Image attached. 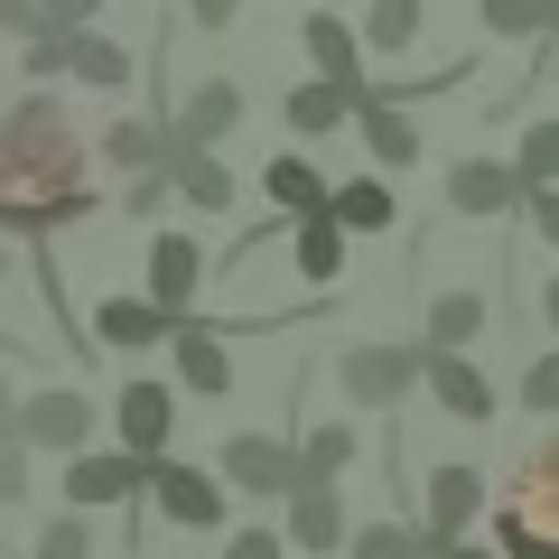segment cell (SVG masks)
<instances>
[{
  "instance_id": "cell-1",
  "label": "cell",
  "mask_w": 559,
  "mask_h": 559,
  "mask_svg": "<svg viewBox=\"0 0 559 559\" xmlns=\"http://www.w3.org/2000/svg\"><path fill=\"white\" fill-rule=\"evenodd\" d=\"M84 140L57 103H20L0 121V234H57L84 215Z\"/></svg>"
},
{
  "instance_id": "cell-2",
  "label": "cell",
  "mask_w": 559,
  "mask_h": 559,
  "mask_svg": "<svg viewBox=\"0 0 559 559\" xmlns=\"http://www.w3.org/2000/svg\"><path fill=\"white\" fill-rule=\"evenodd\" d=\"M495 540H503V559H559V439H540L532 457L513 466V495H503Z\"/></svg>"
},
{
  "instance_id": "cell-3",
  "label": "cell",
  "mask_w": 559,
  "mask_h": 559,
  "mask_svg": "<svg viewBox=\"0 0 559 559\" xmlns=\"http://www.w3.org/2000/svg\"><path fill=\"white\" fill-rule=\"evenodd\" d=\"M84 439H94V401L84 392H38L10 419V448H66V457H84Z\"/></svg>"
},
{
  "instance_id": "cell-4",
  "label": "cell",
  "mask_w": 559,
  "mask_h": 559,
  "mask_svg": "<svg viewBox=\"0 0 559 559\" xmlns=\"http://www.w3.org/2000/svg\"><path fill=\"white\" fill-rule=\"evenodd\" d=\"M150 495H159V513L178 522V532H224V485L197 476V466H150Z\"/></svg>"
},
{
  "instance_id": "cell-5",
  "label": "cell",
  "mask_w": 559,
  "mask_h": 559,
  "mask_svg": "<svg viewBox=\"0 0 559 559\" xmlns=\"http://www.w3.org/2000/svg\"><path fill=\"white\" fill-rule=\"evenodd\" d=\"M224 485H242V495H299V466H289V439H261V429L224 439Z\"/></svg>"
},
{
  "instance_id": "cell-6",
  "label": "cell",
  "mask_w": 559,
  "mask_h": 559,
  "mask_svg": "<svg viewBox=\"0 0 559 559\" xmlns=\"http://www.w3.org/2000/svg\"><path fill=\"white\" fill-rule=\"evenodd\" d=\"M336 373H345V401H364V411H382V401H401V392H411L419 355H411V345H355V355H345Z\"/></svg>"
},
{
  "instance_id": "cell-7",
  "label": "cell",
  "mask_w": 559,
  "mask_h": 559,
  "mask_svg": "<svg viewBox=\"0 0 559 559\" xmlns=\"http://www.w3.org/2000/svg\"><path fill=\"white\" fill-rule=\"evenodd\" d=\"M168 419H178L168 382H121V457L159 466V448H168Z\"/></svg>"
},
{
  "instance_id": "cell-8",
  "label": "cell",
  "mask_w": 559,
  "mask_h": 559,
  "mask_svg": "<svg viewBox=\"0 0 559 559\" xmlns=\"http://www.w3.org/2000/svg\"><path fill=\"white\" fill-rule=\"evenodd\" d=\"M197 280H205V252H197L187 234H159V242H150V308L187 318V299H197Z\"/></svg>"
},
{
  "instance_id": "cell-9",
  "label": "cell",
  "mask_w": 559,
  "mask_h": 559,
  "mask_svg": "<svg viewBox=\"0 0 559 559\" xmlns=\"http://www.w3.org/2000/svg\"><path fill=\"white\" fill-rule=\"evenodd\" d=\"M140 485H150V466L140 457H66V503H131Z\"/></svg>"
},
{
  "instance_id": "cell-10",
  "label": "cell",
  "mask_w": 559,
  "mask_h": 559,
  "mask_svg": "<svg viewBox=\"0 0 559 559\" xmlns=\"http://www.w3.org/2000/svg\"><path fill=\"white\" fill-rule=\"evenodd\" d=\"M476 503H485V485H476V466H439V476H429V550H448V540L466 532V522H476Z\"/></svg>"
},
{
  "instance_id": "cell-11",
  "label": "cell",
  "mask_w": 559,
  "mask_h": 559,
  "mask_svg": "<svg viewBox=\"0 0 559 559\" xmlns=\"http://www.w3.org/2000/svg\"><path fill=\"white\" fill-rule=\"evenodd\" d=\"M419 373H429L439 411H457V419H495V382H485L466 355H419Z\"/></svg>"
},
{
  "instance_id": "cell-12",
  "label": "cell",
  "mask_w": 559,
  "mask_h": 559,
  "mask_svg": "<svg viewBox=\"0 0 559 559\" xmlns=\"http://www.w3.org/2000/svg\"><path fill=\"white\" fill-rule=\"evenodd\" d=\"M299 38H308V57H318V84H336V94H355V84H364V57H355V28H345V20L308 10Z\"/></svg>"
},
{
  "instance_id": "cell-13",
  "label": "cell",
  "mask_w": 559,
  "mask_h": 559,
  "mask_svg": "<svg viewBox=\"0 0 559 559\" xmlns=\"http://www.w3.org/2000/svg\"><path fill=\"white\" fill-rule=\"evenodd\" d=\"M187 318H168V308H150V299H103L94 308V336L103 345H159V336H178Z\"/></svg>"
},
{
  "instance_id": "cell-14",
  "label": "cell",
  "mask_w": 559,
  "mask_h": 559,
  "mask_svg": "<svg viewBox=\"0 0 559 559\" xmlns=\"http://www.w3.org/2000/svg\"><path fill=\"white\" fill-rule=\"evenodd\" d=\"M448 205H457V215H503V205H522V197H513V178H503L495 159H457L448 168Z\"/></svg>"
},
{
  "instance_id": "cell-15",
  "label": "cell",
  "mask_w": 559,
  "mask_h": 559,
  "mask_svg": "<svg viewBox=\"0 0 559 559\" xmlns=\"http://www.w3.org/2000/svg\"><path fill=\"white\" fill-rule=\"evenodd\" d=\"M234 121H242V84H205V94L187 103V121H178L168 140H178V150H205V140H224Z\"/></svg>"
},
{
  "instance_id": "cell-16",
  "label": "cell",
  "mask_w": 559,
  "mask_h": 559,
  "mask_svg": "<svg viewBox=\"0 0 559 559\" xmlns=\"http://www.w3.org/2000/svg\"><path fill=\"white\" fill-rule=\"evenodd\" d=\"M289 466H299V485H326V476H345V466H355V429H345V419L308 429V439L289 448Z\"/></svg>"
},
{
  "instance_id": "cell-17",
  "label": "cell",
  "mask_w": 559,
  "mask_h": 559,
  "mask_svg": "<svg viewBox=\"0 0 559 559\" xmlns=\"http://www.w3.org/2000/svg\"><path fill=\"white\" fill-rule=\"evenodd\" d=\"M178 382L187 392H234V355H224L205 326H178Z\"/></svg>"
},
{
  "instance_id": "cell-18",
  "label": "cell",
  "mask_w": 559,
  "mask_h": 559,
  "mask_svg": "<svg viewBox=\"0 0 559 559\" xmlns=\"http://www.w3.org/2000/svg\"><path fill=\"white\" fill-rule=\"evenodd\" d=\"M271 205L299 215V224H326V178L308 159H271Z\"/></svg>"
},
{
  "instance_id": "cell-19",
  "label": "cell",
  "mask_w": 559,
  "mask_h": 559,
  "mask_svg": "<svg viewBox=\"0 0 559 559\" xmlns=\"http://www.w3.org/2000/svg\"><path fill=\"white\" fill-rule=\"evenodd\" d=\"M364 94H373V84H355V94H336V84H318V75L289 84V131H336V121L355 112Z\"/></svg>"
},
{
  "instance_id": "cell-20",
  "label": "cell",
  "mask_w": 559,
  "mask_h": 559,
  "mask_svg": "<svg viewBox=\"0 0 559 559\" xmlns=\"http://www.w3.org/2000/svg\"><path fill=\"white\" fill-rule=\"evenodd\" d=\"M326 224H336V234H382V224H392V187H373V178L336 187V197H326Z\"/></svg>"
},
{
  "instance_id": "cell-21",
  "label": "cell",
  "mask_w": 559,
  "mask_h": 559,
  "mask_svg": "<svg viewBox=\"0 0 559 559\" xmlns=\"http://www.w3.org/2000/svg\"><path fill=\"white\" fill-rule=\"evenodd\" d=\"M289 532H299V550H336L345 540L336 495H326V485H299V495H289Z\"/></svg>"
},
{
  "instance_id": "cell-22",
  "label": "cell",
  "mask_w": 559,
  "mask_h": 559,
  "mask_svg": "<svg viewBox=\"0 0 559 559\" xmlns=\"http://www.w3.org/2000/svg\"><path fill=\"white\" fill-rule=\"evenodd\" d=\"M513 178V197H540V187H559V121H532L522 131V159L503 168Z\"/></svg>"
},
{
  "instance_id": "cell-23",
  "label": "cell",
  "mask_w": 559,
  "mask_h": 559,
  "mask_svg": "<svg viewBox=\"0 0 559 559\" xmlns=\"http://www.w3.org/2000/svg\"><path fill=\"white\" fill-rule=\"evenodd\" d=\"M168 178H178V197H187V205H215V215L234 205V168L205 159V150H178V159H168Z\"/></svg>"
},
{
  "instance_id": "cell-24",
  "label": "cell",
  "mask_w": 559,
  "mask_h": 559,
  "mask_svg": "<svg viewBox=\"0 0 559 559\" xmlns=\"http://www.w3.org/2000/svg\"><path fill=\"white\" fill-rule=\"evenodd\" d=\"M476 326H485V299H466V289H439V299H429V355H457Z\"/></svg>"
},
{
  "instance_id": "cell-25",
  "label": "cell",
  "mask_w": 559,
  "mask_h": 559,
  "mask_svg": "<svg viewBox=\"0 0 559 559\" xmlns=\"http://www.w3.org/2000/svg\"><path fill=\"white\" fill-rule=\"evenodd\" d=\"M355 112H364V140H373V159H392V168H401V159H419V131H411V121H401L382 94H364Z\"/></svg>"
},
{
  "instance_id": "cell-26",
  "label": "cell",
  "mask_w": 559,
  "mask_h": 559,
  "mask_svg": "<svg viewBox=\"0 0 559 559\" xmlns=\"http://www.w3.org/2000/svg\"><path fill=\"white\" fill-rule=\"evenodd\" d=\"M66 75H84V84H131V57H121L112 38H94V28H75V38H66Z\"/></svg>"
},
{
  "instance_id": "cell-27",
  "label": "cell",
  "mask_w": 559,
  "mask_h": 559,
  "mask_svg": "<svg viewBox=\"0 0 559 559\" xmlns=\"http://www.w3.org/2000/svg\"><path fill=\"white\" fill-rule=\"evenodd\" d=\"M485 28L495 38H540V28H559L550 0H485Z\"/></svg>"
},
{
  "instance_id": "cell-28",
  "label": "cell",
  "mask_w": 559,
  "mask_h": 559,
  "mask_svg": "<svg viewBox=\"0 0 559 559\" xmlns=\"http://www.w3.org/2000/svg\"><path fill=\"white\" fill-rule=\"evenodd\" d=\"M411 38H419V10H411V0H382L373 20H364V47H373V57H392V47H411ZM364 47H355V57H364Z\"/></svg>"
},
{
  "instance_id": "cell-29",
  "label": "cell",
  "mask_w": 559,
  "mask_h": 559,
  "mask_svg": "<svg viewBox=\"0 0 559 559\" xmlns=\"http://www.w3.org/2000/svg\"><path fill=\"white\" fill-rule=\"evenodd\" d=\"M299 271L308 280H336L345 271V234H336V224H299Z\"/></svg>"
},
{
  "instance_id": "cell-30",
  "label": "cell",
  "mask_w": 559,
  "mask_h": 559,
  "mask_svg": "<svg viewBox=\"0 0 559 559\" xmlns=\"http://www.w3.org/2000/svg\"><path fill=\"white\" fill-rule=\"evenodd\" d=\"M355 559H429V540L401 522H373V532H355Z\"/></svg>"
},
{
  "instance_id": "cell-31",
  "label": "cell",
  "mask_w": 559,
  "mask_h": 559,
  "mask_svg": "<svg viewBox=\"0 0 559 559\" xmlns=\"http://www.w3.org/2000/svg\"><path fill=\"white\" fill-rule=\"evenodd\" d=\"M38 559H94V532H84L75 513H66V522H47V540H38Z\"/></svg>"
},
{
  "instance_id": "cell-32",
  "label": "cell",
  "mask_w": 559,
  "mask_h": 559,
  "mask_svg": "<svg viewBox=\"0 0 559 559\" xmlns=\"http://www.w3.org/2000/svg\"><path fill=\"white\" fill-rule=\"evenodd\" d=\"M522 411H559V355H540L532 373H522Z\"/></svg>"
},
{
  "instance_id": "cell-33",
  "label": "cell",
  "mask_w": 559,
  "mask_h": 559,
  "mask_svg": "<svg viewBox=\"0 0 559 559\" xmlns=\"http://www.w3.org/2000/svg\"><path fill=\"white\" fill-rule=\"evenodd\" d=\"M224 559H280V532H261V522H252V532L224 540Z\"/></svg>"
},
{
  "instance_id": "cell-34",
  "label": "cell",
  "mask_w": 559,
  "mask_h": 559,
  "mask_svg": "<svg viewBox=\"0 0 559 559\" xmlns=\"http://www.w3.org/2000/svg\"><path fill=\"white\" fill-rule=\"evenodd\" d=\"M20 495H28V457L0 439V503H20Z\"/></svg>"
},
{
  "instance_id": "cell-35",
  "label": "cell",
  "mask_w": 559,
  "mask_h": 559,
  "mask_svg": "<svg viewBox=\"0 0 559 559\" xmlns=\"http://www.w3.org/2000/svg\"><path fill=\"white\" fill-rule=\"evenodd\" d=\"M522 205H532V224H540V234L559 242V187H540V197H522Z\"/></svg>"
},
{
  "instance_id": "cell-36",
  "label": "cell",
  "mask_w": 559,
  "mask_h": 559,
  "mask_svg": "<svg viewBox=\"0 0 559 559\" xmlns=\"http://www.w3.org/2000/svg\"><path fill=\"white\" fill-rule=\"evenodd\" d=\"M10 419H20V392H10V382H0V439H10Z\"/></svg>"
},
{
  "instance_id": "cell-37",
  "label": "cell",
  "mask_w": 559,
  "mask_h": 559,
  "mask_svg": "<svg viewBox=\"0 0 559 559\" xmlns=\"http://www.w3.org/2000/svg\"><path fill=\"white\" fill-rule=\"evenodd\" d=\"M439 559H495V550H476V540H448V550Z\"/></svg>"
},
{
  "instance_id": "cell-38",
  "label": "cell",
  "mask_w": 559,
  "mask_h": 559,
  "mask_svg": "<svg viewBox=\"0 0 559 559\" xmlns=\"http://www.w3.org/2000/svg\"><path fill=\"white\" fill-rule=\"evenodd\" d=\"M540 308H550V326H559V280H550V289H540Z\"/></svg>"
},
{
  "instance_id": "cell-39",
  "label": "cell",
  "mask_w": 559,
  "mask_h": 559,
  "mask_svg": "<svg viewBox=\"0 0 559 559\" xmlns=\"http://www.w3.org/2000/svg\"><path fill=\"white\" fill-rule=\"evenodd\" d=\"M550 38H559V28H550ZM550 75H559V57H550Z\"/></svg>"
},
{
  "instance_id": "cell-40",
  "label": "cell",
  "mask_w": 559,
  "mask_h": 559,
  "mask_svg": "<svg viewBox=\"0 0 559 559\" xmlns=\"http://www.w3.org/2000/svg\"><path fill=\"white\" fill-rule=\"evenodd\" d=\"M0 271H10V261H0Z\"/></svg>"
}]
</instances>
